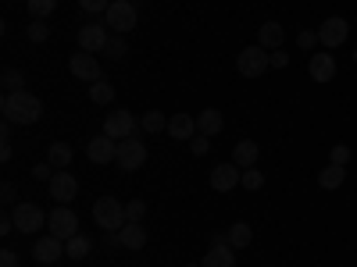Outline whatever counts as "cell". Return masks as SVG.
Returning a JSON list of instances; mask_svg holds the SVG:
<instances>
[{
    "instance_id": "6da1fadb",
    "label": "cell",
    "mask_w": 357,
    "mask_h": 267,
    "mask_svg": "<svg viewBox=\"0 0 357 267\" xmlns=\"http://www.w3.org/2000/svg\"><path fill=\"white\" fill-rule=\"evenodd\" d=\"M0 111H4V122L8 125H36L40 118H43V104L33 93H4Z\"/></svg>"
},
{
    "instance_id": "7a4b0ae2",
    "label": "cell",
    "mask_w": 357,
    "mask_h": 267,
    "mask_svg": "<svg viewBox=\"0 0 357 267\" xmlns=\"http://www.w3.org/2000/svg\"><path fill=\"white\" fill-rule=\"evenodd\" d=\"M93 221H97L104 232H122V228L129 225L126 203H118L114 196H100V200L93 203Z\"/></svg>"
},
{
    "instance_id": "3957f363",
    "label": "cell",
    "mask_w": 357,
    "mask_h": 267,
    "mask_svg": "<svg viewBox=\"0 0 357 267\" xmlns=\"http://www.w3.org/2000/svg\"><path fill=\"white\" fill-rule=\"evenodd\" d=\"M236 68H240L243 79H261L268 68H272V54H268L264 47H247V50H240V57H236Z\"/></svg>"
},
{
    "instance_id": "277c9868",
    "label": "cell",
    "mask_w": 357,
    "mask_h": 267,
    "mask_svg": "<svg viewBox=\"0 0 357 267\" xmlns=\"http://www.w3.org/2000/svg\"><path fill=\"white\" fill-rule=\"evenodd\" d=\"M11 221H15V232L36 235L47 225V214H43V207H36V203H18L15 211H11Z\"/></svg>"
},
{
    "instance_id": "5b68a950",
    "label": "cell",
    "mask_w": 357,
    "mask_h": 267,
    "mask_svg": "<svg viewBox=\"0 0 357 267\" xmlns=\"http://www.w3.org/2000/svg\"><path fill=\"white\" fill-rule=\"evenodd\" d=\"M136 22H139V15H136V8L129 4V0H114V4L107 8V29H111L114 36L132 33Z\"/></svg>"
},
{
    "instance_id": "8992f818",
    "label": "cell",
    "mask_w": 357,
    "mask_h": 267,
    "mask_svg": "<svg viewBox=\"0 0 357 267\" xmlns=\"http://www.w3.org/2000/svg\"><path fill=\"white\" fill-rule=\"evenodd\" d=\"M114 164L122 168V171H139V168L146 164V146H143L136 136L118 139V157H114Z\"/></svg>"
},
{
    "instance_id": "52a82bcc",
    "label": "cell",
    "mask_w": 357,
    "mask_h": 267,
    "mask_svg": "<svg viewBox=\"0 0 357 267\" xmlns=\"http://www.w3.org/2000/svg\"><path fill=\"white\" fill-rule=\"evenodd\" d=\"M347 36H350V22H347V18H340V15L325 18V22L318 25L321 50H336V47H343V43H347Z\"/></svg>"
},
{
    "instance_id": "ba28073f",
    "label": "cell",
    "mask_w": 357,
    "mask_h": 267,
    "mask_svg": "<svg viewBox=\"0 0 357 267\" xmlns=\"http://www.w3.org/2000/svg\"><path fill=\"white\" fill-rule=\"evenodd\" d=\"M104 136H111L114 143L136 136V114L126 111V107H114V111L107 114V122H104Z\"/></svg>"
},
{
    "instance_id": "9c48e42d",
    "label": "cell",
    "mask_w": 357,
    "mask_h": 267,
    "mask_svg": "<svg viewBox=\"0 0 357 267\" xmlns=\"http://www.w3.org/2000/svg\"><path fill=\"white\" fill-rule=\"evenodd\" d=\"M47 228H50V235H57L61 243H68L72 235H79V218L68 211V207L61 203L57 211H50V218H47Z\"/></svg>"
},
{
    "instance_id": "30bf717a",
    "label": "cell",
    "mask_w": 357,
    "mask_h": 267,
    "mask_svg": "<svg viewBox=\"0 0 357 267\" xmlns=\"http://www.w3.org/2000/svg\"><path fill=\"white\" fill-rule=\"evenodd\" d=\"M68 72H72L75 79H82V82H100V61H97V54H86V50L72 54Z\"/></svg>"
},
{
    "instance_id": "8fae6325",
    "label": "cell",
    "mask_w": 357,
    "mask_h": 267,
    "mask_svg": "<svg viewBox=\"0 0 357 267\" xmlns=\"http://www.w3.org/2000/svg\"><path fill=\"white\" fill-rule=\"evenodd\" d=\"M107 29L100 25V22H89V25H82L79 29V50H86V54H104V47H107Z\"/></svg>"
},
{
    "instance_id": "7c38bea8",
    "label": "cell",
    "mask_w": 357,
    "mask_h": 267,
    "mask_svg": "<svg viewBox=\"0 0 357 267\" xmlns=\"http://www.w3.org/2000/svg\"><path fill=\"white\" fill-rule=\"evenodd\" d=\"M50 196L57 200V203H72L75 196H79V178L75 175H68V171H57L54 178H50Z\"/></svg>"
},
{
    "instance_id": "4fadbf2b",
    "label": "cell",
    "mask_w": 357,
    "mask_h": 267,
    "mask_svg": "<svg viewBox=\"0 0 357 267\" xmlns=\"http://www.w3.org/2000/svg\"><path fill=\"white\" fill-rule=\"evenodd\" d=\"M307 72L314 82H333L336 79V57L329 50H314L311 61H307Z\"/></svg>"
},
{
    "instance_id": "5bb4252c",
    "label": "cell",
    "mask_w": 357,
    "mask_h": 267,
    "mask_svg": "<svg viewBox=\"0 0 357 267\" xmlns=\"http://www.w3.org/2000/svg\"><path fill=\"white\" fill-rule=\"evenodd\" d=\"M240 178H243V168L218 164V168L211 171V189H215V193H232L236 186H240Z\"/></svg>"
},
{
    "instance_id": "9a60e30c",
    "label": "cell",
    "mask_w": 357,
    "mask_h": 267,
    "mask_svg": "<svg viewBox=\"0 0 357 267\" xmlns=\"http://www.w3.org/2000/svg\"><path fill=\"white\" fill-rule=\"evenodd\" d=\"M86 157L93 161V164H107L118 157V143L111 136H97V139H89L86 143Z\"/></svg>"
},
{
    "instance_id": "2e32d148",
    "label": "cell",
    "mask_w": 357,
    "mask_h": 267,
    "mask_svg": "<svg viewBox=\"0 0 357 267\" xmlns=\"http://www.w3.org/2000/svg\"><path fill=\"white\" fill-rule=\"evenodd\" d=\"M61 257H65V243L57 239V235H43V239H36V246H33V260L36 264H54Z\"/></svg>"
},
{
    "instance_id": "e0dca14e",
    "label": "cell",
    "mask_w": 357,
    "mask_h": 267,
    "mask_svg": "<svg viewBox=\"0 0 357 267\" xmlns=\"http://www.w3.org/2000/svg\"><path fill=\"white\" fill-rule=\"evenodd\" d=\"M168 136H172V139H178V143H190V139L197 136V118H193V114H186V111L172 114V118H168Z\"/></svg>"
},
{
    "instance_id": "ac0fdd59",
    "label": "cell",
    "mask_w": 357,
    "mask_h": 267,
    "mask_svg": "<svg viewBox=\"0 0 357 267\" xmlns=\"http://www.w3.org/2000/svg\"><path fill=\"white\" fill-rule=\"evenodd\" d=\"M282 43H286L282 22H264V25L257 29V47H264L268 54H272V50H282Z\"/></svg>"
},
{
    "instance_id": "d6986e66",
    "label": "cell",
    "mask_w": 357,
    "mask_h": 267,
    "mask_svg": "<svg viewBox=\"0 0 357 267\" xmlns=\"http://www.w3.org/2000/svg\"><path fill=\"white\" fill-rule=\"evenodd\" d=\"M114 239H118V246H122V250H143L146 246V228L136 225V221H129L122 232H114Z\"/></svg>"
},
{
    "instance_id": "ffe728a7",
    "label": "cell",
    "mask_w": 357,
    "mask_h": 267,
    "mask_svg": "<svg viewBox=\"0 0 357 267\" xmlns=\"http://www.w3.org/2000/svg\"><path fill=\"white\" fill-rule=\"evenodd\" d=\"M257 157H261V150H257L254 139H240L232 146V164L236 168H257Z\"/></svg>"
},
{
    "instance_id": "44dd1931",
    "label": "cell",
    "mask_w": 357,
    "mask_h": 267,
    "mask_svg": "<svg viewBox=\"0 0 357 267\" xmlns=\"http://www.w3.org/2000/svg\"><path fill=\"white\" fill-rule=\"evenodd\" d=\"M222 125H225V118H222V111H215V107H204L200 114H197V132L200 136H218L222 132Z\"/></svg>"
},
{
    "instance_id": "7402d4cb",
    "label": "cell",
    "mask_w": 357,
    "mask_h": 267,
    "mask_svg": "<svg viewBox=\"0 0 357 267\" xmlns=\"http://www.w3.org/2000/svg\"><path fill=\"white\" fill-rule=\"evenodd\" d=\"M343 182H347V168H343V164H325V168L318 171V186H321L325 193H336Z\"/></svg>"
},
{
    "instance_id": "603a6c76",
    "label": "cell",
    "mask_w": 357,
    "mask_h": 267,
    "mask_svg": "<svg viewBox=\"0 0 357 267\" xmlns=\"http://www.w3.org/2000/svg\"><path fill=\"white\" fill-rule=\"evenodd\" d=\"M236 264V250L229 243H215L204 257V267H232Z\"/></svg>"
},
{
    "instance_id": "cb8c5ba5",
    "label": "cell",
    "mask_w": 357,
    "mask_h": 267,
    "mask_svg": "<svg viewBox=\"0 0 357 267\" xmlns=\"http://www.w3.org/2000/svg\"><path fill=\"white\" fill-rule=\"evenodd\" d=\"M250 239H254V228H250L247 221H236V225L229 228V235H225V243H229L232 250H243V246H250Z\"/></svg>"
},
{
    "instance_id": "d4e9b609",
    "label": "cell",
    "mask_w": 357,
    "mask_h": 267,
    "mask_svg": "<svg viewBox=\"0 0 357 267\" xmlns=\"http://www.w3.org/2000/svg\"><path fill=\"white\" fill-rule=\"evenodd\" d=\"M89 104H97V107H111L114 104V86L111 82H89Z\"/></svg>"
},
{
    "instance_id": "484cf974",
    "label": "cell",
    "mask_w": 357,
    "mask_h": 267,
    "mask_svg": "<svg viewBox=\"0 0 357 267\" xmlns=\"http://www.w3.org/2000/svg\"><path fill=\"white\" fill-rule=\"evenodd\" d=\"M139 129H143L146 136H158V132H168V118H165L161 111H146V114L139 118Z\"/></svg>"
},
{
    "instance_id": "4316f807",
    "label": "cell",
    "mask_w": 357,
    "mask_h": 267,
    "mask_svg": "<svg viewBox=\"0 0 357 267\" xmlns=\"http://www.w3.org/2000/svg\"><path fill=\"white\" fill-rule=\"evenodd\" d=\"M72 157H75V150H72V146L68 143H50V154H47V161L54 164V168H68L72 164Z\"/></svg>"
},
{
    "instance_id": "83f0119b",
    "label": "cell",
    "mask_w": 357,
    "mask_h": 267,
    "mask_svg": "<svg viewBox=\"0 0 357 267\" xmlns=\"http://www.w3.org/2000/svg\"><path fill=\"white\" fill-rule=\"evenodd\" d=\"M89 250H93V243H89L86 235H72V239L65 243V257H68V260H86Z\"/></svg>"
},
{
    "instance_id": "f1b7e54d",
    "label": "cell",
    "mask_w": 357,
    "mask_h": 267,
    "mask_svg": "<svg viewBox=\"0 0 357 267\" xmlns=\"http://www.w3.org/2000/svg\"><path fill=\"white\" fill-rule=\"evenodd\" d=\"M0 86H4V93H25V75L18 72V68H8L4 72V79H0Z\"/></svg>"
},
{
    "instance_id": "f546056e",
    "label": "cell",
    "mask_w": 357,
    "mask_h": 267,
    "mask_svg": "<svg viewBox=\"0 0 357 267\" xmlns=\"http://www.w3.org/2000/svg\"><path fill=\"white\" fill-rule=\"evenodd\" d=\"M25 8L33 18H50L54 8H57V0H25Z\"/></svg>"
},
{
    "instance_id": "4dcf8cb0",
    "label": "cell",
    "mask_w": 357,
    "mask_h": 267,
    "mask_svg": "<svg viewBox=\"0 0 357 267\" xmlns=\"http://www.w3.org/2000/svg\"><path fill=\"white\" fill-rule=\"evenodd\" d=\"M25 36L33 40V43H47V40H50V25H47L43 18H36V22H29V29H25Z\"/></svg>"
},
{
    "instance_id": "1f68e13d",
    "label": "cell",
    "mask_w": 357,
    "mask_h": 267,
    "mask_svg": "<svg viewBox=\"0 0 357 267\" xmlns=\"http://www.w3.org/2000/svg\"><path fill=\"white\" fill-rule=\"evenodd\" d=\"M240 186H243L247 193H257V189L264 186V175H261L257 168H243V178H240Z\"/></svg>"
},
{
    "instance_id": "d6a6232c",
    "label": "cell",
    "mask_w": 357,
    "mask_h": 267,
    "mask_svg": "<svg viewBox=\"0 0 357 267\" xmlns=\"http://www.w3.org/2000/svg\"><path fill=\"white\" fill-rule=\"evenodd\" d=\"M126 50H129V47H126V40H122V36H111V40H107V47H104L107 61H122Z\"/></svg>"
},
{
    "instance_id": "836d02e7",
    "label": "cell",
    "mask_w": 357,
    "mask_h": 267,
    "mask_svg": "<svg viewBox=\"0 0 357 267\" xmlns=\"http://www.w3.org/2000/svg\"><path fill=\"white\" fill-rule=\"evenodd\" d=\"M296 47H301V50H314V47H321L318 29H301V33H296Z\"/></svg>"
},
{
    "instance_id": "e575fe53",
    "label": "cell",
    "mask_w": 357,
    "mask_h": 267,
    "mask_svg": "<svg viewBox=\"0 0 357 267\" xmlns=\"http://www.w3.org/2000/svg\"><path fill=\"white\" fill-rule=\"evenodd\" d=\"M126 218L139 225V221L146 218V203H143V200H129V203H126Z\"/></svg>"
},
{
    "instance_id": "d590c367",
    "label": "cell",
    "mask_w": 357,
    "mask_h": 267,
    "mask_svg": "<svg viewBox=\"0 0 357 267\" xmlns=\"http://www.w3.org/2000/svg\"><path fill=\"white\" fill-rule=\"evenodd\" d=\"M329 164H343V168L350 164V146L347 143H336L333 150H329Z\"/></svg>"
},
{
    "instance_id": "8d00e7d4",
    "label": "cell",
    "mask_w": 357,
    "mask_h": 267,
    "mask_svg": "<svg viewBox=\"0 0 357 267\" xmlns=\"http://www.w3.org/2000/svg\"><path fill=\"white\" fill-rule=\"evenodd\" d=\"M190 146H193V154H197V157H204L207 150H211V136H200V132H197V136L190 139Z\"/></svg>"
},
{
    "instance_id": "74e56055",
    "label": "cell",
    "mask_w": 357,
    "mask_h": 267,
    "mask_svg": "<svg viewBox=\"0 0 357 267\" xmlns=\"http://www.w3.org/2000/svg\"><path fill=\"white\" fill-rule=\"evenodd\" d=\"M114 4V0H79V8L82 11H89V15H97V11H107Z\"/></svg>"
},
{
    "instance_id": "f35d334b",
    "label": "cell",
    "mask_w": 357,
    "mask_h": 267,
    "mask_svg": "<svg viewBox=\"0 0 357 267\" xmlns=\"http://www.w3.org/2000/svg\"><path fill=\"white\" fill-rule=\"evenodd\" d=\"M33 178H40V182H50V178H54V164L47 161V164H36L33 168Z\"/></svg>"
},
{
    "instance_id": "ab89813d",
    "label": "cell",
    "mask_w": 357,
    "mask_h": 267,
    "mask_svg": "<svg viewBox=\"0 0 357 267\" xmlns=\"http://www.w3.org/2000/svg\"><path fill=\"white\" fill-rule=\"evenodd\" d=\"M289 65V54L286 50H272V68H286Z\"/></svg>"
},
{
    "instance_id": "60d3db41",
    "label": "cell",
    "mask_w": 357,
    "mask_h": 267,
    "mask_svg": "<svg viewBox=\"0 0 357 267\" xmlns=\"http://www.w3.org/2000/svg\"><path fill=\"white\" fill-rule=\"evenodd\" d=\"M0 267H18V257L11 250H4V253H0Z\"/></svg>"
},
{
    "instance_id": "b9f144b4",
    "label": "cell",
    "mask_w": 357,
    "mask_h": 267,
    "mask_svg": "<svg viewBox=\"0 0 357 267\" xmlns=\"http://www.w3.org/2000/svg\"><path fill=\"white\" fill-rule=\"evenodd\" d=\"M186 267H204V264H186Z\"/></svg>"
},
{
    "instance_id": "7bdbcfd3",
    "label": "cell",
    "mask_w": 357,
    "mask_h": 267,
    "mask_svg": "<svg viewBox=\"0 0 357 267\" xmlns=\"http://www.w3.org/2000/svg\"><path fill=\"white\" fill-rule=\"evenodd\" d=\"M354 61H357V50H354Z\"/></svg>"
}]
</instances>
